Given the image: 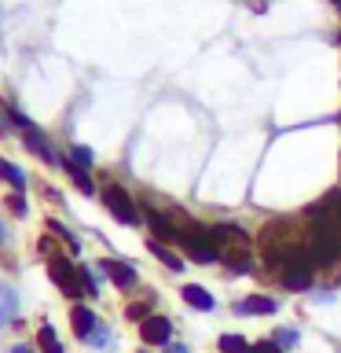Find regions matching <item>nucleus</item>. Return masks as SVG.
I'll return each mask as SVG.
<instances>
[{"instance_id": "nucleus-6", "label": "nucleus", "mask_w": 341, "mask_h": 353, "mask_svg": "<svg viewBox=\"0 0 341 353\" xmlns=\"http://www.w3.org/2000/svg\"><path fill=\"white\" fill-rule=\"evenodd\" d=\"M275 309H279V302H275V298H264V294H250L246 302H239L235 305V313H275Z\"/></svg>"}, {"instance_id": "nucleus-5", "label": "nucleus", "mask_w": 341, "mask_h": 353, "mask_svg": "<svg viewBox=\"0 0 341 353\" xmlns=\"http://www.w3.org/2000/svg\"><path fill=\"white\" fill-rule=\"evenodd\" d=\"M70 324H74V335H77V339H88V335L96 331V324H99V320H96V313H92V309H85V305H74V313H70Z\"/></svg>"}, {"instance_id": "nucleus-11", "label": "nucleus", "mask_w": 341, "mask_h": 353, "mask_svg": "<svg viewBox=\"0 0 341 353\" xmlns=\"http://www.w3.org/2000/svg\"><path fill=\"white\" fill-rule=\"evenodd\" d=\"M151 254H154V258H158V261H165V265H169L173 272H180V269H184V261L176 258V254H173L169 247H162V243H151Z\"/></svg>"}, {"instance_id": "nucleus-17", "label": "nucleus", "mask_w": 341, "mask_h": 353, "mask_svg": "<svg viewBox=\"0 0 341 353\" xmlns=\"http://www.w3.org/2000/svg\"><path fill=\"white\" fill-rule=\"evenodd\" d=\"M48 232L70 243V250H77V236H70V228H66V225H59V221H48Z\"/></svg>"}, {"instance_id": "nucleus-19", "label": "nucleus", "mask_w": 341, "mask_h": 353, "mask_svg": "<svg viewBox=\"0 0 341 353\" xmlns=\"http://www.w3.org/2000/svg\"><path fill=\"white\" fill-rule=\"evenodd\" d=\"M74 165H92V151H88V148H81V143H74Z\"/></svg>"}, {"instance_id": "nucleus-13", "label": "nucleus", "mask_w": 341, "mask_h": 353, "mask_svg": "<svg viewBox=\"0 0 341 353\" xmlns=\"http://www.w3.org/2000/svg\"><path fill=\"white\" fill-rule=\"evenodd\" d=\"M70 181H74L77 188H81L85 195H92V192H96V188H92V176H88L85 165H70Z\"/></svg>"}, {"instance_id": "nucleus-1", "label": "nucleus", "mask_w": 341, "mask_h": 353, "mask_svg": "<svg viewBox=\"0 0 341 353\" xmlns=\"http://www.w3.org/2000/svg\"><path fill=\"white\" fill-rule=\"evenodd\" d=\"M103 203H107V210L121 221V225H140V210H136V203H132V199L121 192L118 184H107Z\"/></svg>"}, {"instance_id": "nucleus-24", "label": "nucleus", "mask_w": 341, "mask_h": 353, "mask_svg": "<svg viewBox=\"0 0 341 353\" xmlns=\"http://www.w3.org/2000/svg\"><path fill=\"white\" fill-rule=\"evenodd\" d=\"M11 353H30V350H26V346H15V350H11Z\"/></svg>"}, {"instance_id": "nucleus-18", "label": "nucleus", "mask_w": 341, "mask_h": 353, "mask_svg": "<svg viewBox=\"0 0 341 353\" xmlns=\"http://www.w3.org/2000/svg\"><path fill=\"white\" fill-rule=\"evenodd\" d=\"M294 342H297V331H294V327H283V331H275V346H279V350H290Z\"/></svg>"}, {"instance_id": "nucleus-15", "label": "nucleus", "mask_w": 341, "mask_h": 353, "mask_svg": "<svg viewBox=\"0 0 341 353\" xmlns=\"http://www.w3.org/2000/svg\"><path fill=\"white\" fill-rule=\"evenodd\" d=\"M37 346H41L44 353H63V346H59V339H55V331H52V327H41Z\"/></svg>"}, {"instance_id": "nucleus-22", "label": "nucleus", "mask_w": 341, "mask_h": 353, "mask_svg": "<svg viewBox=\"0 0 341 353\" xmlns=\"http://www.w3.org/2000/svg\"><path fill=\"white\" fill-rule=\"evenodd\" d=\"M8 125H15V118H8L4 107H0V129H8Z\"/></svg>"}, {"instance_id": "nucleus-3", "label": "nucleus", "mask_w": 341, "mask_h": 353, "mask_svg": "<svg viewBox=\"0 0 341 353\" xmlns=\"http://www.w3.org/2000/svg\"><path fill=\"white\" fill-rule=\"evenodd\" d=\"M169 335H173V324L165 316H143L140 320V339L147 342V346H169Z\"/></svg>"}, {"instance_id": "nucleus-16", "label": "nucleus", "mask_w": 341, "mask_h": 353, "mask_svg": "<svg viewBox=\"0 0 341 353\" xmlns=\"http://www.w3.org/2000/svg\"><path fill=\"white\" fill-rule=\"evenodd\" d=\"M220 350H224V353H250V346H246V339H242V335H224V339H220Z\"/></svg>"}, {"instance_id": "nucleus-8", "label": "nucleus", "mask_w": 341, "mask_h": 353, "mask_svg": "<svg viewBox=\"0 0 341 353\" xmlns=\"http://www.w3.org/2000/svg\"><path fill=\"white\" fill-rule=\"evenodd\" d=\"M15 313H19V298H15V291H11L8 283H0V324L15 320Z\"/></svg>"}, {"instance_id": "nucleus-21", "label": "nucleus", "mask_w": 341, "mask_h": 353, "mask_svg": "<svg viewBox=\"0 0 341 353\" xmlns=\"http://www.w3.org/2000/svg\"><path fill=\"white\" fill-rule=\"evenodd\" d=\"M250 353H283V350L275 346V342H257V346H253Z\"/></svg>"}, {"instance_id": "nucleus-12", "label": "nucleus", "mask_w": 341, "mask_h": 353, "mask_svg": "<svg viewBox=\"0 0 341 353\" xmlns=\"http://www.w3.org/2000/svg\"><path fill=\"white\" fill-rule=\"evenodd\" d=\"M253 269V258L246 250H235V254H228V272H250Z\"/></svg>"}, {"instance_id": "nucleus-23", "label": "nucleus", "mask_w": 341, "mask_h": 353, "mask_svg": "<svg viewBox=\"0 0 341 353\" xmlns=\"http://www.w3.org/2000/svg\"><path fill=\"white\" fill-rule=\"evenodd\" d=\"M165 353H187V346H176V342H169V346H165Z\"/></svg>"}, {"instance_id": "nucleus-9", "label": "nucleus", "mask_w": 341, "mask_h": 353, "mask_svg": "<svg viewBox=\"0 0 341 353\" xmlns=\"http://www.w3.org/2000/svg\"><path fill=\"white\" fill-rule=\"evenodd\" d=\"M0 181H8L15 192H22V188H26V176H22V170H19V165H11V162H4V159H0Z\"/></svg>"}, {"instance_id": "nucleus-2", "label": "nucleus", "mask_w": 341, "mask_h": 353, "mask_svg": "<svg viewBox=\"0 0 341 353\" xmlns=\"http://www.w3.org/2000/svg\"><path fill=\"white\" fill-rule=\"evenodd\" d=\"M48 276L55 280V287H59L63 294H70V298H77V291H81V287H77V269L66 258H59V254H52L48 258Z\"/></svg>"}, {"instance_id": "nucleus-14", "label": "nucleus", "mask_w": 341, "mask_h": 353, "mask_svg": "<svg viewBox=\"0 0 341 353\" xmlns=\"http://www.w3.org/2000/svg\"><path fill=\"white\" fill-rule=\"evenodd\" d=\"M85 342H88V346H96V350H110V342H114V335H110V331H107L103 324H96V331H92V335H88Z\"/></svg>"}, {"instance_id": "nucleus-10", "label": "nucleus", "mask_w": 341, "mask_h": 353, "mask_svg": "<svg viewBox=\"0 0 341 353\" xmlns=\"http://www.w3.org/2000/svg\"><path fill=\"white\" fill-rule=\"evenodd\" d=\"M147 221H151V228L158 232V236H165V239H180V232H176V228L169 225V221H165V217L158 214V210H151V214H147Z\"/></svg>"}, {"instance_id": "nucleus-7", "label": "nucleus", "mask_w": 341, "mask_h": 353, "mask_svg": "<svg viewBox=\"0 0 341 353\" xmlns=\"http://www.w3.org/2000/svg\"><path fill=\"white\" fill-rule=\"evenodd\" d=\"M184 302L187 305H195V309H202V313H209V309H213L217 302H213V294H209V291H202V287H184Z\"/></svg>"}, {"instance_id": "nucleus-4", "label": "nucleus", "mask_w": 341, "mask_h": 353, "mask_svg": "<svg viewBox=\"0 0 341 353\" xmlns=\"http://www.w3.org/2000/svg\"><path fill=\"white\" fill-rule=\"evenodd\" d=\"M103 272L114 280V287H121V291H129V287L136 283V269H132V265H125V261H118V258H107V261H103Z\"/></svg>"}, {"instance_id": "nucleus-20", "label": "nucleus", "mask_w": 341, "mask_h": 353, "mask_svg": "<svg viewBox=\"0 0 341 353\" xmlns=\"http://www.w3.org/2000/svg\"><path fill=\"white\" fill-rule=\"evenodd\" d=\"M8 210H11V214H26V199H22V192H15V195H8Z\"/></svg>"}]
</instances>
